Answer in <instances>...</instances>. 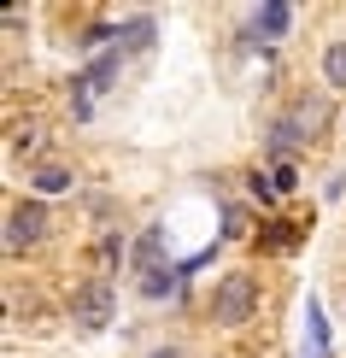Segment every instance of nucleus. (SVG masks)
Here are the masks:
<instances>
[{
  "mask_svg": "<svg viewBox=\"0 0 346 358\" xmlns=\"http://www.w3.org/2000/svg\"><path fill=\"white\" fill-rule=\"evenodd\" d=\"M206 311H212L217 329H240V323H252V311H259V276H252V271H223Z\"/></svg>",
  "mask_w": 346,
  "mask_h": 358,
  "instance_id": "obj_1",
  "label": "nucleus"
},
{
  "mask_svg": "<svg viewBox=\"0 0 346 358\" xmlns=\"http://www.w3.org/2000/svg\"><path fill=\"white\" fill-rule=\"evenodd\" d=\"M112 317H117V288H112L106 276L82 282V288L71 294V323H77L82 335H106V329H112Z\"/></svg>",
  "mask_w": 346,
  "mask_h": 358,
  "instance_id": "obj_2",
  "label": "nucleus"
},
{
  "mask_svg": "<svg viewBox=\"0 0 346 358\" xmlns=\"http://www.w3.org/2000/svg\"><path fill=\"white\" fill-rule=\"evenodd\" d=\"M48 229H53L48 206H41V200H18L6 212V259H24L29 247H41V241H48Z\"/></svg>",
  "mask_w": 346,
  "mask_h": 358,
  "instance_id": "obj_3",
  "label": "nucleus"
},
{
  "mask_svg": "<svg viewBox=\"0 0 346 358\" xmlns=\"http://www.w3.org/2000/svg\"><path fill=\"white\" fill-rule=\"evenodd\" d=\"M282 117H288L299 136L317 147V141L329 136V129H335V100H329V94H317V88H305V94H294V106L282 112Z\"/></svg>",
  "mask_w": 346,
  "mask_h": 358,
  "instance_id": "obj_4",
  "label": "nucleus"
},
{
  "mask_svg": "<svg viewBox=\"0 0 346 358\" xmlns=\"http://www.w3.org/2000/svg\"><path fill=\"white\" fill-rule=\"evenodd\" d=\"M305 229H311L305 217H264L259 235H252V247L259 252H299L305 247Z\"/></svg>",
  "mask_w": 346,
  "mask_h": 358,
  "instance_id": "obj_5",
  "label": "nucleus"
},
{
  "mask_svg": "<svg viewBox=\"0 0 346 358\" xmlns=\"http://www.w3.org/2000/svg\"><path fill=\"white\" fill-rule=\"evenodd\" d=\"M159 259H164V229H141L129 241V271L135 276H153V271H164Z\"/></svg>",
  "mask_w": 346,
  "mask_h": 358,
  "instance_id": "obj_6",
  "label": "nucleus"
},
{
  "mask_svg": "<svg viewBox=\"0 0 346 358\" xmlns=\"http://www.w3.org/2000/svg\"><path fill=\"white\" fill-rule=\"evenodd\" d=\"M29 188H36V200L71 194V188H77V171H71V165H36V171H29Z\"/></svg>",
  "mask_w": 346,
  "mask_h": 358,
  "instance_id": "obj_7",
  "label": "nucleus"
},
{
  "mask_svg": "<svg viewBox=\"0 0 346 358\" xmlns=\"http://www.w3.org/2000/svg\"><path fill=\"white\" fill-rule=\"evenodd\" d=\"M117 71H124V41H117V48H106V53H94V59H88L82 83H88V88L100 94V88H112V83H117Z\"/></svg>",
  "mask_w": 346,
  "mask_h": 358,
  "instance_id": "obj_8",
  "label": "nucleus"
},
{
  "mask_svg": "<svg viewBox=\"0 0 346 358\" xmlns=\"http://www.w3.org/2000/svg\"><path fill=\"white\" fill-rule=\"evenodd\" d=\"M124 259H129V247H124V229H100V241H94V264H100V276H117L124 271Z\"/></svg>",
  "mask_w": 346,
  "mask_h": 358,
  "instance_id": "obj_9",
  "label": "nucleus"
},
{
  "mask_svg": "<svg viewBox=\"0 0 346 358\" xmlns=\"http://www.w3.org/2000/svg\"><path fill=\"white\" fill-rule=\"evenodd\" d=\"M305 358H329V317H323L317 294L305 300Z\"/></svg>",
  "mask_w": 346,
  "mask_h": 358,
  "instance_id": "obj_10",
  "label": "nucleus"
},
{
  "mask_svg": "<svg viewBox=\"0 0 346 358\" xmlns=\"http://www.w3.org/2000/svg\"><path fill=\"white\" fill-rule=\"evenodd\" d=\"M252 24H259L264 48H270V41H282V36L294 29V6H282V0H270V6H259V12H252Z\"/></svg>",
  "mask_w": 346,
  "mask_h": 358,
  "instance_id": "obj_11",
  "label": "nucleus"
},
{
  "mask_svg": "<svg viewBox=\"0 0 346 358\" xmlns=\"http://www.w3.org/2000/svg\"><path fill=\"white\" fill-rule=\"evenodd\" d=\"M153 41H159L153 12H135V18H124V53H153Z\"/></svg>",
  "mask_w": 346,
  "mask_h": 358,
  "instance_id": "obj_12",
  "label": "nucleus"
},
{
  "mask_svg": "<svg viewBox=\"0 0 346 358\" xmlns=\"http://www.w3.org/2000/svg\"><path fill=\"white\" fill-rule=\"evenodd\" d=\"M12 153H29V159H36V153H48V124H41V117H29V124H24V117H18V124H12Z\"/></svg>",
  "mask_w": 346,
  "mask_h": 358,
  "instance_id": "obj_13",
  "label": "nucleus"
},
{
  "mask_svg": "<svg viewBox=\"0 0 346 358\" xmlns=\"http://www.w3.org/2000/svg\"><path fill=\"white\" fill-rule=\"evenodd\" d=\"M182 264H164V271H153V276H141V300H171L176 288H182Z\"/></svg>",
  "mask_w": 346,
  "mask_h": 358,
  "instance_id": "obj_14",
  "label": "nucleus"
},
{
  "mask_svg": "<svg viewBox=\"0 0 346 358\" xmlns=\"http://www.w3.org/2000/svg\"><path fill=\"white\" fill-rule=\"evenodd\" d=\"M323 83L335 88V94H346V36H335L323 48Z\"/></svg>",
  "mask_w": 346,
  "mask_h": 358,
  "instance_id": "obj_15",
  "label": "nucleus"
},
{
  "mask_svg": "<svg viewBox=\"0 0 346 358\" xmlns=\"http://www.w3.org/2000/svg\"><path fill=\"white\" fill-rule=\"evenodd\" d=\"M65 106H71V117H77V124H82V117L94 112V88H88V83L77 77V83H71V94H65Z\"/></svg>",
  "mask_w": 346,
  "mask_h": 358,
  "instance_id": "obj_16",
  "label": "nucleus"
},
{
  "mask_svg": "<svg viewBox=\"0 0 346 358\" xmlns=\"http://www.w3.org/2000/svg\"><path fill=\"white\" fill-rule=\"evenodd\" d=\"M223 235H229V241H247V235H252L247 206H229V212H223Z\"/></svg>",
  "mask_w": 346,
  "mask_h": 358,
  "instance_id": "obj_17",
  "label": "nucleus"
},
{
  "mask_svg": "<svg viewBox=\"0 0 346 358\" xmlns=\"http://www.w3.org/2000/svg\"><path fill=\"white\" fill-rule=\"evenodd\" d=\"M247 194H252V200H264V206H276V200H282L276 182H270V171H247Z\"/></svg>",
  "mask_w": 346,
  "mask_h": 358,
  "instance_id": "obj_18",
  "label": "nucleus"
},
{
  "mask_svg": "<svg viewBox=\"0 0 346 358\" xmlns=\"http://www.w3.org/2000/svg\"><path fill=\"white\" fill-rule=\"evenodd\" d=\"M270 182H276V194H294L299 188V165H270Z\"/></svg>",
  "mask_w": 346,
  "mask_h": 358,
  "instance_id": "obj_19",
  "label": "nucleus"
},
{
  "mask_svg": "<svg viewBox=\"0 0 346 358\" xmlns=\"http://www.w3.org/2000/svg\"><path fill=\"white\" fill-rule=\"evenodd\" d=\"M147 358H182V352H176V347H159V352H147Z\"/></svg>",
  "mask_w": 346,
  "mask_h": 358,
  "instance_id": "obj_20",
  "label": "nucleus"
}]
</instances>
